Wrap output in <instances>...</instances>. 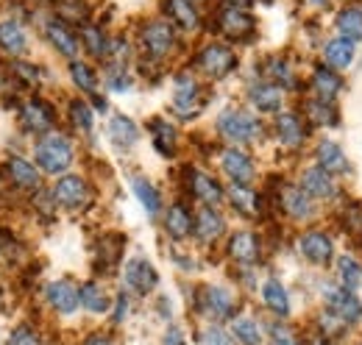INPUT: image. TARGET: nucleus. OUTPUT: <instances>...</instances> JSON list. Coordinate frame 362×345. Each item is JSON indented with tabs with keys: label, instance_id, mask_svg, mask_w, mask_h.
Returning <instances> with one entry per match:
<instances>
[{
	"label": "nucleus",
	"instance_id": "obj_1",
	"mask_svg": "<svg viewBox=\"0 0 362 345\" xmlns=\"http://www.w3.org/2000/svg\"><path fill=\"white\" fill-rule=\"evenodd\" d=\"M73 162V145L67 136L50 131L37 142V165L50 175H59L70 168Z\"/></svg>",
	"mask_w": 362,
	"mask_h": 345
},
{
	"label": "nucleus",
	"instance_id": "obj_2",
	"mask_svg": "<svg viewBox=\"0 0 362 345\" xmlns=\"http://www.w3.org/2000/svg\"><path fill=\"white\" fill-rule=\"evenodd\" d=\"M323 309H329L332 315H337L351 329H357L362 323V298L354 290L343 287V284H329L323 290Z\"/></svg>",
	"mask_w": 362,
	"mask_h": 345
},
{
	"label": "nucleus",
	"instance_id": "obj_3",
	"mask_svg": "<svg viewBox=\"0 0 362 345\" xmlns=\"http://www.w3.org/2000/svg\"><path fill=\"white\" fill-rule=\"evenodd\" d=\"M218 131L226 136L228 142H251V139L259 136L262 123L245 109H226L218 117Z\"/></svg>",
	"mask_w": 362,
	"mask_h": 345
},
{
	"label": "nucleus",
	"instance_id": "obj_4",
	"mask_svg": "<svg viewBox=\"0 0 362 345\" xmlns=\"http://www.w3.org/2000/svg\"><path fill=\"white\" fill-rule=\"evenodd\" d=\"M298 254L313 267H326L334 259V240L323 228H307L298 237Z\"/></svg>",
	"mask_w": 362,
	"mask_h": 345
},
{
	"label": "nucleus",
	"instance_id": "obj_5",
	"mask_svg": "<svg viewBox=\"0 0 362 345\" xmlns=\"http://www.w3.org/2000/svg\"><path fill=\"white\" fill-rule=\"evenodd\" d=\"M53 201L70 212H81L92 204V187L81 175H62L53 187Z\"/></svg>",
	"mask_w": 362,
	"mask_h": 345
},
{
	"label": "nucleus",
	"instance_id": "obj_6",
	"mask_svg": "<svg viewBox=\"0 0 362 345\" xmlns=\"http://www.w3.org/2000/svg\"><path fill=\"white\" fill-rule=\"evenodd\" d=\"M273 131H276V139L281 148L298 151V148H304V142L310 136V123L304 120L301 112H281V115H276Z\"/></svg>",
	"mask_w": 362,
	"mask_h": 345
},
{
	"label": "nucleus",
	"instance_id": "obj_7",
	"mask_svg": "<svg viewBox=\"0 0 362 345\" xmlns=\"http://www.w3.org/2000/svg\"><path fill=\"white\" fill-rule=\"evenodd\" d=\"M139 42H142L145 53H148L153 62H159V59H165V56L173 50L176 34H173V28H170L165 20H151V23L142 25Z\"/></svg>",
	"mask_w": 362,
	"mask_h": 345
},
{
	"label": "nucleus",
	"instance_id": "obj_8",
	"mask_svg": "<svg viewBox=\"0 0 362 345\" xmlns=\"http://www.w3.org/2000/svg\"><path fill=\"white\" fill-rule=\"evenodd\" d=\"M195 64H198V70H201L204 76L221 81V78H226L228 73L237 67V56H234L228 47H223V45H206V47L195 56Z\"/></svg>",
	"mask_w": 362,
	"mask_h": 345
},
{
	"label": "nucleus",
	"instance_id": "obj_9",
	"mask_svg": "<svg viewBox=\"0 0 362 345\" xmlns=\"http://www.w3.org/2000/svg\"><path fill=\"white\" fill-rule=\"evenodd\" d=\"M298 187L313 198V201H334L340 195V184L332 172H326L323 168H304L301 178H298Z\"/></svg>",
	"mask_w": 362,
	"mask_h": 345
},
{
	"label": "nucleus",
	"instance_id": "obj_10",
	"mask_svg": "<svg viewBox=\"0 0 362 345\" xmlns=\"http://www.w3.org/2000/svg\"><path fill=\"white\" fill-rule=\"evenodd\" d=\"M123 281L136 296H151L159 287V273L145 257H134L123 270Z\"/></svg>",
	"mask_w": 362,
	"mask_h": 345
},
{
	"label": "nucleus",
	"instance_id": "obj_11",
	"mask_svg": "<svg viewBox=\"0 0 362 345\" xmlns=\"http://www.w3.org/2000/svg\"><path fill=\"white\" fill-rule=\"evenodd\" d=\"M279 209L290 220H313L317 212L315 201L298 184H287L284 189H279Z\"/></svg>",
	"mask_w": 362,
	"mask_h": 345
},
{
	"label": "nucleus",
	"instance_id": "obj_12",
	"mask_svg": "<svg viewBox=\"0 0 362 345\" xmlns=\"http://www.w3.org/2000/svg\"><path fill=\"white\" fill-rule=\"evenodd\" d=\"M201 309L215 317V320H228V317H237V298L234 293L226 290V287H204L201 290Z\"/></svg>",
	"mask_w": 362,
	"mask_h": 345
},
{
	"label": "nucleus",
	"instance_id": "obj_13",
	"mask_svg": "<svg viewBox=\"0 0 362 345\" xmlns=\"http://www.w3.org/2000/svg\"><path fill=\"white\" fill-rule=\"evenodd\" d=\"M304 120L310 123V129H337L340 126V112L334 100H323V98H307L301 106Z\"/></svg>",
	"mask_w": 362,
	"mask_h": 345
},
{
	"label": "nucleus",
	"instance_id": "obj_14",
	"mask_svg": "<svg viewBox=\"0 0 362 345\" xmlns=\"http://www.w3.org/2000/svg\"><path fill=\"white\" fill-rule=\"evenodd\" d=\"M228 259L243 264V267H251L262 259V242L254 231H234L231 240H228Z\"/></svg>",
	"mask_w": 362,
	"mask_h": 345
},
{
	"label": "nucleus",
	"instance_id": "obj_15",
	"mask_svg": "<svg viewBox=\"0 0 362 345\" xmlns=\"http://www.w3.org/2000/svg\"><path fill=\"white\" fill-rule=\"evenodd\" d=\"M218 28L228 40H248L254 34V20L248 11H243L237 6H223L218 11Z\"/></svg>",
	"mask_w": 362,
	"mask_h": 345
},
{
	"label": "nucleus",
	"instance_id": "obj_16",
	"mask_svg": "<svg viewBox=\"0 0 362 345\" xmlns=\"http://www.w3.org/2000/svg\"><path fill=\"white\" fill-rule=\"evenodd\" d=\"M221 168L231 178V184H243L248 187L254 178H257V170H254V162L248 153H243L240 148H226L221 153Z\"/></svg>",
	"mask_w": 362,
	"mask_h": 345
},
{
	"label": "nucleus",
	"instance_id": "obj_17",
	"mask_svg": "<svg viewBox=\"0 0 362 345\" xmlns=\"http://www.w3.org/2000/svg\"><path fill=\"white\" fill-rule=\"evenodd\" d=\"M173 112L179 117H195L201 112V89L198 81L189 76L176 78V92H173Z\"/></svg>",
	"mask_w": 362,
	"mask_h": 345
},
{
	"label": "nucleus",
	"instance_id": "obj_18",
	"mask_svg": "<svg viewBox=\"0 0 362 345\" xmlns=\"http://www.w3.org/2000/svg\"><path fill=\"white\" fill-rule=\"evenodd\" d=\"M47 303L59 312V315H73L81 306V293L70 279H59L53 284H47Z\"/></svg>",
	"mask_w": 362,
	"mask_h": 345
},
{
	"label": "nucleus",
	"instance_id": "obj_19",
	"mask_svg": "<svg viewBox=\"0 0 362 345\" xmlns=\"http://www.w3.org/2000/svg\"><path fill=\"white\" fill-rule=\"evenodd\" d=\"M20 120L28 131H50L56 126V112L50 109V103L31 98L20 106Z\"/></svg>",
	"mask_w": 362,
	"mask_h": 345
},
{
	"label": "nucleus",
	"instance_id": "obj_20",
	"mask_svg": "<svg viewBox=\"0 0 362 345\" xmlns=\"http://www.w3.org/2000/svg\"><path fill=\"white\" fill-rule=\"evenodd\" d=\"M315 165H317V168H323L326 172H332L334 178H337V175L351 172V162H349V156H346V153H343V148H340L337 142H332V139L317 142Z\"/></svg>",
	"mask_w": 362,
	"mask_h": 345
},
{
	"label": "nucleus",
	"instance_id": "obj_21",
	"mask_svg": "<svg viewBox=\"0 0 362 345\" xmlns=\"http://www.w3.org/2000/svg\"><path fill=\"white\" fill-rule=\"evenodd\" d=\"M248 100L254 103V109L276 115V112L281 109V100H284V89L262 78V81H254V84L248 86Z\"/></svg>",
	"mask_w": 362,
	"mask_h": 345
},
{
	"label": "nucleus",
	"instance_id": "obj_22",
	"mask_svg": "<svg viewBox=\"0 0 362 345\" xmlns=\"http://www.w3.org/2000/svg\"><path fill=\"white\" fill-rule=\"evenodd\" d=\"M189 192H192V198H198L204 206H218V204L223 201L221 184H218L212 175H206V172H201V170H189Z\"/></svg>",
	"mask_w": 362,
	"mask_h": 345
},
{
	"label": "nucleus",
	"instance_id": "obj_23",
	"mask_svg": "<svg viewBox=\"0 0 362 345\" xmlns=\"http://www.w3.org/2000/svg\"><path fill=\"white\" fill-rule=\"evenodd\" d=\"M223 231H226V220H223V215H221L215 206H204V209L195 215V228H192V234H195L201 242H215Z\"/></svg>",
	"mask_w": 362,
	"mask_h": 345
},
{
	"label": "nucleus",
	"instance_id": "obj_24",
	"mask_svg": "<svg viewBox=\"0 0 362 345\" xmlns=\"http://www.w3.org/2000/svg\"><path fill=\"white\" fill-rule=\"evenodd\" d=\"M310 86L315 92V98H323V100H334L340 92H343V78L337 70L326 67V64H317L313 70V78H310Z\"/></svg>",
	"mask_w": 362,
	"mask_h": 345
},
{
	"label": "nucleus",
	"instance_id": "obj_25",
	"mask_svg": "<svg viewBox=\"0 0 362 345\" xmlns=\"http://www.w3.org/2000/svg\"><path fill=\"white\" fill-rule=\"evenodd\" d=\"M192 228H195V215L189 212V206L187 204H173L165 215V231L181 242L192 234Z\"/></svg>",
	"mask_w": 362,
	"mask_h": 345
},
{
	"label": "nucleus",
	"instance_id": "obj_26",
	"mask_svg": "<svg viewBox=\"0 0 362 345\" xmlns=\"http://www.w3.org/2000/svg\"><path fill=\"white\" fill-rule=\"evenodd\" d=\"M47 40L56 45V50L62 56L76 62V56H78V37H76V31L64 20H50L47 23Z\"/></svg>",
	"mask_w": 362,
	"mask_h": 345
},
{
	"label": "nucleus",
	"instance_id": "obj_27",
	"mask_svg": "<svg viewBox=\"0 0 362 345\" xmlns=\"http://www.w3.org/2000/svg\"><path fill=\"white\" fill-rule=\"evenodd\" d=\"M354 62V42L346 37H334L323 45V64L332 70H346Z\"/></svg>",
	"mask_w": 362,
	"mask_h": 345
},
{
	"label": "nucleus",
	"instance_id": "obj_28",
	"mask_svg": "<svg viewBox=\"0 0 362 345\" xmlns=\"http://www.w3.org/2000/svg\"><path fill=\"white\" fill-rule=\"evenodd\" d=\"M228 201H231V206H234L243 217H259L262 215V195H259V192H254L251 187L231 184V189H228Z\"/></svg>",
	"mask_w": 362,
	"mask_h": 345
},
{
	"label": "nucleus",
	"instance_id": "obj_29",
	"mask_svg": "<svg viewBox=\"0 0 362 345\" xmlns=\"http://www.w3.org/2000/svg\"><path fill=\"white\" fill-rule=\"evenodd\" d=\"M262 301H265V306L271 309L276 317H290V312H293L290 293H287V287L279 279H268L262 284Z\"/></svg>",
	"mask_w": 362,
	"mask_h": 345
},
{
	"label": "nucleus",
	"instance_id": "obj_30",
	"mask_svg": "<svg viewBox=\"0 0 362 345\" xmlns=\"http://www.w3.org/2000/svg\"><path fill=\"white\" fill-rule=\"evenodd\" d=\"M231 334L240 345H265V334H262V326L248 317V315H237L231 317Z\"/></svg>",
	"mask_w": 362,
	"mask_h": 345
},
{
	"label": "nucleus",
	"instance_id": "obj_31",
	"mask_svg": "<svg viewBox=\"0 0 362 345\" xmlns=\"http://www.w3.org/2000/svg\"><path fill=\"white\" fill-rule=\"evenodd\" d=\"M6 172H8V178H11L20 189H37V187H40V170H37L31 162L20 159V156H11V159H8Z\"/></svg>",
	"mask_w": 362,
	"mask_h": 345
},
{
	"label": "nucleus",
	"instance_id": "obj_32",
	"mask_svg": "<svg viewBox=\"0 0 362 345\" xmlns=\"http://www.w3.org/2000/svg\"><path fill=\"white\" fill-rule=\"evenodd\" d=\"M78 293H81V306L92 312V315H106L109 309H112V298H109V293L98 284V281H84L81 287H78Z\"/></svg>",
	"mask_w": 362,
	"mask_h": 345
},
{
	"label": "nucleus",
	"instance_id": "obj_33",
	"mask_svg": "<svg viewBox=\"0 0 362 345\" xmlns=\"http://www.w3.org/2000/svg\"><path fill=\"white\" fill-rule=\"evenodd\" d=\"M109 136H112V142H115L120 151H129L132 145H136V139H139V129H136L126 115H117V117H112V123H109Z\"/></svg>",
	"mask_w": 362,
	"mask_h": 345
},
{
	"label": "nucleus",
	"instance_id": "obj_34",
	"mask_svg": "<svg viewBox=\"0 0 362 345\" xmlns=\"http://www.w3.org/2000/svg\"><path fill=\"white\" fill-rule=\"evenodd\" d=\"M262 76H265V81L281 86V89H293V86H296V73H293V67L287 64V59H279V56H273V59L265 62Z\"/></svg>",
	"mask_w": 362,
	"mask_h": 345
},
{
	"label": "nucleus",
	"instance_id": "obj_35",
	"mask_svg": "<svg viewBox=\"0 0 362 345\" xmlns=\"http://www.w3.org/2000/svg\"><path fill=\"white\" fill-rule=\"evenodd\" d=\"M151 136H153V148L162 153V156H173L176 153V142H179V134L170 123L165 120H151Z\"/></svg>",
	"mask_w": 362,
	"mask_h": 345
},
{
	"label": "nucleus",
	"instance_id": "obj_36",
	"mask_svg": "<svg viewBox=\"0 0 362 345\" xmlns=\"http://www.w3.org/2000/svg\"><path fill=\"white\" fill-rule=\"evenodd\" d=\"M165 11H168V17L176 25H181L184 31L198 28V11H195L192 0H165Z\"/></svg>",
	"mask_w": 362,
	"mask_h": 345
},
{
	"label": "nucleus",
	"instance_id": "obj_37",
	"mask_svg": "<svg viewBox=\"0 0 362 345\" xmlns=\"http://www.w3.org/2000/svg\"><path fill=\"white\" fill-rule=\"evenodd\" d=\"M337 31L357 45L362 40V6H346L337 14Z\"/></svg>",
	"mask_w": 362,
	"mask_h": 345
},
{
	"label": "nucleus",
	"instance_id": "obj_38",
	"mask_svg": "<svg viewBox=\"0 0 362 345\" xmlns=\"http://www.w3.org/2000/svg\"><path fill=\"white\" fill-rule=\"evenodd\" d=\"M337 279H340V284L343 287H349V290H360L362 284V262L357 257H351V254H346V257L337 259Z\"/></svg>",
	"mask_w": 362,
	"mask_h": 345
},
{
	"label": "nucleus",
	"instance_id": "obj_39",
	"mask_svg": "<svg viewBox=\"0 0 362 345\" xmlns=\"http://www.w3.org/2000/svg\"><path fill=\"white\" fill-rule=\"evenodd\" d=\"M132 184H134V192H136V198H139V204L145 206V212H148L151 217L159 215V209H162V198H159L156 187H153L148 178H142V175H136Z\"/></svg>",
	"mask_w": 362,
	"mask_h": 345
},
{
	"label": "nucleus",
	"instance_id": "obj_40",
	"mask_svg": "<svg viewBox=\"0 0 362 345\" xmlns=\"http://www.w3.org/2000/svg\"><path fill=\"white\" fill-rule=\"evenodd\" d=\"M0 47L8 56H17V53L25 50V34H23V28L17 23H11V20L0 23Z\"/></svg>",
	"mask_w": 362,
	"mask_h": 345
},
{
	"label": "nucleus",
	"instance_id": "obj_41",
	"mask_svg": "<svg viewBox=\"0 0 362 345\" xmlns=\"http://www.w3.org/2000/svg\"><path fill=\"white\" fill-rule=\"evenodd\" d=\"M123 245H126L123 234H106V237H100V240H98V259L106 262L109 267L117 264V262H120V254H123Z\"/></svg>",
	"mask_w": 362,
	"mask_h": 345
},
{
	"label": "nucleus",
	"instance_id": "obj_42",
	"mask_svg": "<svg viewBox=\"0 0 362 345\" xmlns=\"http://www.w3.org/2000/svg\"><path fill=\"white\" fill-rule=\"evenodd\" d=\"M81 40L87 45V50H90L92 56H98V59H109V53H112V45L106 40V34L100 31V28H84L81 31Z\"/></svg>",
	"mask_w": 362,
	"mask_h": 345
},
{
	"label": "nucleus",
	"instance_id": "obj_43",
	"mask_svg": "<svg viewBox=\"0 0 362 345\" xmlns=\"http://www.w3.org/2000/svg\"><path fill=\"white\" fill-rule=\"evenodd\" d=\"M70 76H73L76 86L84 89V92H95L98 89V76H95V70H92L90 64H84V62H70Z\"/></svg>",
	"mask_w": 362,
	"mask_h": 345
},
{
	"label": "nucleus",
	"instance_id": "obj_44",
	"mask_svg": "<svg viewBox=\"0 0 362 345\" xmlns=\"http://www.w3.org/2000/svg\"><path fill=\"white\" fill-rule=\"evenodd\" d=\"M343 228L351 234V237H357L362 240V201H351V204H346V209H343Z\"/></svg>",
	"mask_w": 362,
	"mask_h": 345
},
{
	"label": "nucleus",
	"instance_id": "obj_45",
	"mask_svg": "<svg viewBox=\"0 0 362 345\" xmlns=\"http://www.w3.org/2000/svg\"><path fill=\"white\" fill-rule=\"evenodd\" d=\"M70 123L81 134H90L92 131V109L84 100H70Z\"/></svg>",
	"mask_w": 362,
	"mask_h": 345
},
{
	"label": "nucleus",
	"instance_id": "obj_46",
	"mask_svg": "<svg viewBox=\"0 0 362 345\" xmlns=\"http://www.w3.org/2000/svg\"><path fill=\"white\" fill-rule=\"evenodd\" d=\"M8 345H42V340H40V334H37L31 326H17V329L11 332Z\"/></svg>",
	"mask_w": 362,
	"mask_h": 345
},
{
	"label": "nucleus",
	"instance_id": "obj_47",
	"mask_svg": "<svg viewBox=\"0 0 362 345\" xmlns=\"http://www.w3.org/2000/svg\"><path fill=\"white\" fill-rule=\"evenodd\" d=\"M201 345H231V337H228L223 329L212 326V329H206V332H204V337H201Z\"/></svg>",
	"mask_w": 362,
	"mask_h": 345
},
{
	"label": "nucleus",
	"instance_id": "obj_48",
	"mask_svg": "<svg viewBox=\"0 0 362 345\" xmlns=\"http://www.w3.org/2000/svg\"><path fill=\"white\" fill-rule=\"evenodd\" d=\"M271 345H301V340H296V334L287 326H273Z\"/></svg>",
	"mask_w": 362,
	"mask_h": 345
},
{
	"label": "nucleus",
	"instance_id": "obj_49",
	"mask_svg": "<svg viewBox=\"0 0 362 345\" xmlns=\"http://www.w3.org/2000/svg\"><path fill=\"white\" fill-rule=\"evenodd\" d=\"M11 67H14V73L23 76V81H28V84H37V81H40V70H37V67H31V64H25V62H14Z\"/></svg>",
	"mask_w": 362,
	"mask_h": 345
},
{
	"label": "nucleus",
	"instance_id": "obj_50",
	"mask_svg": "<svg viewBox=\"0 0 362 345\" xmlns=\"http://www.w3.org/2000/svg\"><path fill=\"white\" fill-rule=\"evenodd\" d=\"M165 345H187V337H184V332H181L179 326H170L165 332Z\"/></svg>",
	"mask_w": 362,
	"mask_h": 345
},
{
	"label": "nucleus",
	"instance_id": "obj_51",
	"mask_svg": "<svg viewBox=\"0 0 362 345\" xmlns=\"http://www.w3.org/2000/svg\"><path fill=\"white\" fill-rule=\"evenodd\" d=\"M81 345H115V343H112L106 334H90Z\"/></svg>",
	"mask_w": 362,
	"mask_h": 345
},
{
	"label": "nucleus",
	"instance_id": "obj_52",
	"mask_svg": "<svg viewBox=\"0 0 362 345\" xmlns=\"http://www.w3.org/2000/svg\"><path fill=\"white\" fill-rule=\"evenodd\" d=\"M117 312H115V320H123V315H126V312H129V298H126V296H120V298H117Z\"/></svg>",
	"mask_w": 362,
	"mask_h": 345
},
{
	"label": "nucleus",
	"instance_id": "obj_53",
	"mask_svg": "<svg viewBox=\"0 0 362 345\" xmlns=\"http://www.w3.org/2000/svg\"><path fill=\"white\" fill-rule=\"evenodd\" d=\"M310 345H337V340H329V337H323V334H315Z\"/></svg>",
	"mask_w": 362,
	"mask_h": 345
},
{
	"label": "nucleus",
	"instance_id": "obj_54",
	"mask_svg": "<svg viewBox=\"0 0 362 345\" xmlns=\"http://www.w3.org/2000/svg\"><path fill=\"white\" fill-rule=\"evenodd\" d=\"M351 345H362V340H357V343H351Z\"/></svg>",
	"mask_w": 362,
	"mask_h": 345
},
{
	"label": "nucleus",
	"instance_id": "obj_55",
	"mask_svg": "<svg viewBox=\"0 0 362 345\" xmlns=\"http://www.w3.org/2000/svg\"><path fill=\"white\" fill-rule=\"evenodd\" d=\"M192 3H204V0H192Z\"/></svg>",
	"mask_w": 362,
	"mask_h": 345
},
{
	"label": "nucleus",
	"instance_id": "obj_56",
	"mask_svg": "<svg viewBox=\"0 0 362 345\" xmlns=\"http://www.w3.org/2000/svg\"><path fill=\"white\" fill-rule=\"evenodd\" d=\"M315 3H326V0H315Z\"/></svg>",
	"mask_w": 362,
	"mask_h": 345
},
{
	"label": "nucleus",
	"instance_id": "obj_57",
	"mask_svg": "<svg viewBox=\"0 0 362 345\" xmlns=\"http://www.w3.org/2000/svg\"><path fill=\"white\" fill-rule=\"evenodd\" d=\"M231 3H237V0H231Z\"/></svg>",
	"mask_w": 362,
	"mask_h": 345
}]
</instances>
